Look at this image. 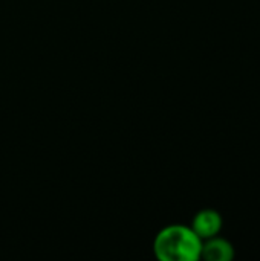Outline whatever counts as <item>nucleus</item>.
Masks as SVG:
<instances>
[{
    "label": "nucleus",
    "mask_w": 260,
    "mask_h": 261,
    "mask_svg": "<svg viewBox=\"0 0 260 261\" xmlns=\"http://www.w3.org/2000/svg\"><path fill=\"white\" fill-rule=\"evenodd\" d=\"M202 240L184 225H172L158 232L153 252L161 261H196L201 258Z\"/></svg>",
    "instance_id": "nucleus-1"
},
{
    "label": "nucleus",
    "mask_w": 260,
    "mask_h": 261,
    "mask_svg": "<svg viewBox=\"0 0 260 261\" xmlns=\"http://www.w3.org/2000/svg\"><path fill=\"white\" fill-rule=\"evenodd\" d=\"M201 240H207L216 237L222 229V217L215 210H202L199 211L192 222L190 226Z\"/></svg>",
    "instance_id": "nucleus-2"
},
{
    "label": "nucleus",
    "mask_w": 260,
    "mask_h": 261,
    "mask_svg": "<svg viewBox=\"0 0 260 261\" xmlns=\"http://www.w3.org/2000/svg\"><path fill=\"white\" fill-rule=\"evenodd\" d=\"M201 258L208 261H231L234 258V248L228 240L216 236L202 240Z\"/></svg>",
    "instance_id": "nucleus-3"
}]
</instances>
